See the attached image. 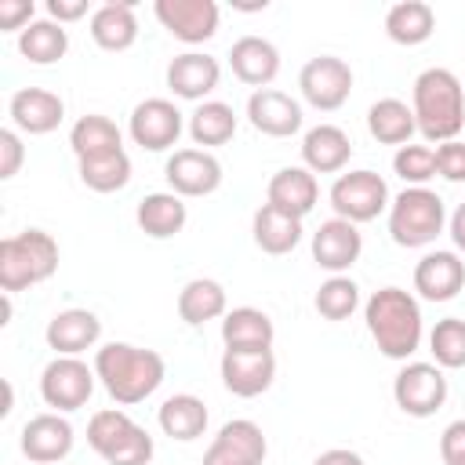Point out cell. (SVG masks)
<instances>
[{"label": "cell", "mask_w": 465, "mask_h": 465, "mask_svg": "<svg viewBox=\"0 0 465 465\" xmlns=\"http://www.w3.org/2000/svg\"><path fill=\"white\" fill-rule=\"evenodd\" d=\"M229 65H232V73H236L240 84L262 91L280 73V51L269 40H262V36H240L229 47Z\"/></svg>", "instance_id": "603a6c76"}, {"label": "cell", "mask_w": 465, "mask_h": 465, "mask_svg": "<svg viewBox=\"0 0 465 465\" xmlns=\"http://www.w3.org/2000/svg\"><path fill=\"white\" fill-rule=\"evenodd\" d=\"M163 178L171 185V193L185 196H211L222 185V163L207 153V149H174L167 156Z\"/></svg>", "instance_id": "5bb4252c"}, {"label": "cell", "mask_w": 465, "mask_h": 465, "mask_svg": "<svg viewBox=\"0 0 465 465\" xmlns=\"http://www.w3.org/2000/svg\"><path fill=\"white\" fill-rule=\"evenodd\" d=\"M156 421H160L163 436H171L178 443H189V440L203 436V429H207V407L193 392H174V396L163 400Z\"/></svg>", "instance_id": "f1b7e54d"}, {"label": "cell", "mask_w": 465, "mask_h": 465, "mask_svg": "<svg viewBox=\"0 0 465 465\" xmlns=\"http://www.w3.org/2000/svg\"><path fill=\"white\" fill-rule=\"evenodd\" d=\"M298 87H302V98L320 109V113H334L349 102L352 94V69L349 62L334 58V54H320V58H309L298 73Z\"/></svg>", "instance_id": "9c48e42d"}, {"label": "cell", "mask_w": 465, "mask_h": 465, "mask_svg": "<svg viewBox=\"0 0 465 465\" xmlns=\"http://www.w3.org/2000/svg\"><path fill=\"white\" fill-rule=\"evenodd\" d=\"M94 367H87L80 356H54L40 374V396L54 414L80 411L94 392Z\"/></svg>", "instance_id": "ba28073f"}, {"label": "cell", "mask_w": 465, "mask_h": 465, "mask_svg": "<svg viewBox=\"0 0 465 465\" xmlns=\"http://www.w3.org/2000/svg\"><path fill=\"white\" fill-rule=\"evenodd\" d=\"M94 374L102 378L105 392L120 407H134L153 396L167 374L163 356L156 349H138L127 341H109L94 352Z\"/></svg>", "instance_id": "6da1fadb"}, {"label": "cell", "mask_w": 465, "mask_h": 465, "mask_svg": "<svg viewBox=\"0 0 465 465\" xmlns=\"http://www.w3.org/2000/svg\"><path fill=\"white\" fill-rule=\"evenodd\" d=\"M236 134V113L229 102H200L189 116V138L196 145H225Z\"/></svg>", "instance_id": "d590c367"}, {"label": "cell", "mask_w": 465, "mask_h": 465, "mask_svg": "<svg viewBox=\"0 0 465 465\" xmlns=\"http://www.w3.org/2000/svg\"><path fill=\"white\" fill-rule=\"evenodd\" d=\"M312 305H316V312L323 320H334V323L338 320H349L356 312V305H360V287L349 276H331V280L320 283Z\"/></svg>", "instance_id": "f35d334b"}, {"label": "cell", "mask_w": 465, "mask_h": 465, "mask_svg": "<svg viewBox=\"0 0 465 465\" xmlns=\"http://www.w3.org/2000/svg\"><path fill=\"white\" fill-rule=\"evenodd\" d=\"M76 163H80V182L94 193H116L131 182V156L124 149L87 156V160H76Z\"/></svg>", "instance_id": "8d00e7d4"}, {"label": "cell", "mask_w": 465, "mask_h": 465, "mask_svg": "<svg viewBox=\"0 0 465 465\" xmlns=\"http://www.w3.org/2000/svg\"><path fill=\"white\" fill-rule=\"evenodd\" d=\"M178 316H182L189 327H200V323H207V320L225 316V287H222L218 280H207V276L189 280V283L178 291Z\"/></svg>", "instance_id": "d6a6232c"}, {"label": "cell", "mask_w": 465, "mask_h": 465, "mask_svg": "<svg viewBox=\"0 0 465 465\" xmlns=\"http://www.w3.org/2000/svg\"><path fill=\"white\" fill-rule=\"evenodd\" d=\"M87 443L109 465H149L153 458V436L120 407H105L91 414Z\"/></svg>", "instance_id": "5b68a950"}, {"label": "cell", "mask_w": 465, "mask_h": 465, "mask_svg": "<svg viewBox=\"0 0 465 465\" xmlns=\"http://www.w3.org/2000/svg\"><path fill=\"white\" fill-rule=\"evenodd\" d=\"M22 160H25V149H22L18 131L4 127L0 131V178H15L18 167H22Z\"/></svg>", "instance_id": "b9f144b4"}, {"label": "cell", "mask_w": 465, "mask_h": 465, "mask_svg": "<svg viewBox=\"0 0 465 465\" xmlns=\"http://www.w3.org/2000/svg\"><path fill=\"white\" fill-rule=\"evenodd\" d=\"M443 225H447V207L425 185H407L389 203V236L400 247H425L443 232Z\"/></svg>", "instance_id": "8992f818"}, {"label": "cell", "mask_w": 465, "mask_h": 465, "mask_svg": "<svg viewBox=\"0 0 465 465\" xmlns=\"http://www.w3.org/2000/svg\"><path fill=\"white\" fill-rule=\"evenodd\" d=\"M465 287V262L454 251H429L414 265V291L425 302H450Z\"/></svg>", "instance_id": "ffe728a7"}, {"label": "cell", "mask_w": 465, "mask_h": 465, "mask_svg": "<svg viewBox=\"0 0 465 465\" xmlns=\"http://www.w3.org/2000/svg\"><path fill=\"white\" fill-rule=\"evenodd\" d=\"M367 131L371 138H378L381 145H407L411 134L418 131L414 124V109L400 98H378L367 109Z\"/></svg>", "instance_id": "1f68e13d"}, {"label": "cell", "mask_w": 465, "mask_h": 465, "mask_svg": "<svg viewBox=\"0 0 465 465\" xmlns=\"http://www.w3.org/2000/svg\"><path fill=\"white\" fill-rule=\"evenodd\" d=\"M316 196H320V185L309 167H283L269 178V189H265V203L294 218H305L316 207Z\"/></svg>", "instance_id": "cb8c5ba5"}, {"label": "cell", "mask_w": 465, "mask_h": 465, "mask_svg": "<svg viewBox=\"0 0 465 465\" xmlns=\"http://www.w3.org/2000/svg\"><path fill=\"white\" fill-rule=\"evenodd\" d=\"M392 400L411 418H432L447 400V378L436 363H407L392 381Z\"/></svg>", "instance_id": "30bf717a"}, {"label": "cell", "mask_w": 465, "mask_h": 465, "mask_svg": "<svg viewBox=\"0 0 465 465\" xmlns=\"http://www.w3.org/2000/svg\"><path fill=\"white\" fill-rule=\"evenodd\" d=\"M265 450H269L265 432L247 418H232L211 440V447L203 454V465H262Z\"/></svg>", "instance_id": "9a60e30c"}, {"label": "cell", "mask_w": 465, "mask_h": 465, "mask_svg": "<svg viewBox=\"0 0 465 465\" xmlns=\"http://www.w3.org/2000/svg\"><path fill=\"white\" fill-rule=\"evenodd\" d=\"M436 153V174H443L447 182H465V142H443L432 149Z\"/></svg>", "instance_id": "60d3db41"}, {"label": "cell", "mask_w": 465, "mask_h": 465, "mask_svg": "<svg viewBox=\"0 0 465 465\" xmlns=\"http://www.w3.org/2000/svg\"><path fill=\"white\" fill-rule=\"evenodd\" d=\"M331 207L338 218L360 225V222H374L385 207H389V185L381 174L374 171H349L338 174L331 185Z\"/></svg>", "instance_id": "52a82bcc"}, {"label": "cell", "mask_w": 465, "mask_h": 465, "mask_svg": "<svg viewBox=\"0 0 465 465\" xmlns=\"http://www.w3.org/2000/svg\"><path fill=\"white\" fill-rule=\"evenodd\" d=\"M134 218H138V229H142L145 236L167 240V236H178V232L185 229L189 211H185V200H182L178 193H149V196L138 203Z\"/></svg>", "instance_id": "4316f807"}, {"label": "cell", "mask_w": 465, "mask_h": 465, "mask_svg": "<svg viewBox=\"0 0 465 465\" xmlns=\"http://www.w3.org/2000/svg\"><path fill=\"white\" fill-rule=\"evenodd\" d=\"M182 127H185V124H182V113H178V105L167 102V98H145V102H138V105L131 109V124H127L134 145H142V149H149V153L171 149V145L178 142Z\"/></svg>", "instance_id": "7c38bea8"}, {"label": "cell", "mask_w": 465, "mask_h": 465, "mask_svg": "<svg viewBox=\"0 0 465 465\" xmlns=\"http://www.w3.org/2000/svg\"><path fill=\"white\" fill-rule=\"evenodd\" d=\"M218 76H222L218 58L200 54V51L174 54L167 65V87L185 102H203V94H211L218 87Z\"/></svg>", "instance_id": "7402d4cb"}, {"label": "cell", "mask_w": 465, "mask_h": 465, "mask_svg": "<svg viewBox=\"0 0 465 465\" xmlns=\"http://www.w3.org/2000/svg\"><path fill=\"white\" fill-rule=\"evenodd\" d=\"M91 40L102 51H127L138 40L134 0H109L91 15Z\"/></svg>", "instance_id": "484cf974"}, {"label": "cell", "mask_w": 465, "mask_h": 465, "mask_svg": "<svg viewBox=\"0 0 465 465\" xmlns=\"http://www.w3.org/2000/svg\"><path fill=\"white\" fill-rule=\"evenodd\" d=\"M436 29V11L425 4V0H400L389 7L385 15V33L392 44H403V47H418L432 36Z\"/></svg>", "instance_id": "f546056e"}, {"label": "cell", "mask_w": 465, "mask_h": 465, "mask_svg": "<svg viewBox=\"0 0 465 465\" xmlns=\"http://www.w3.org/2000/svg\"><path fill=\"white\" fill-rule=\"evenodd\" d=\"M367 331L378 345L381 356L389 360H407L421 345V309L411 291L403 287H381L367 298L363 305Z\"/></svg>", "instance_id": "7a4b0ae2"}, {"label": "cell", "mask_w": 465, "mask_h": 465, "mask_svg": "<svg viewBox=\"0 0 465 465\" xmlns=\"http://www.w3.org/2000/svg\"><path fill=\"white\" fill-rule=\"evenodd\" d=\"M276 378L272 349H225L222 352V381L232 396L251 400L262 396Z\"/></svg>", "instance_id": "8fae6325"}, {"label": "cell", "mask_w": 465, "mask_h": 465, "mask_svg": "<svg viewBox=\"0 0 465 465\" xmlns=\"http://www.w3.org/2000/svg\"><path fill=\"white\" fill-rule=\"evenodd\" d=\"M450 240H454V247L465 254V203H458V211L450 214Z\"/></svg>", "instance_id": "7dc6e473"}, {"label": "cell", "mask_w": 465, "mask_h": 465, "mask_svg": "<svg viewBox=\"0 0 465 465\" xmlns=\"http://www.w3.org/2000/svg\"><path fill=\"white\" fill-rule=\"evenodd\" d=\"M47 15H51L58 25L76 22V18L87 15V0H47Z\"/></svg>", "instance_id": "f6af8a7d"}, {"label": "cell", "mask_w": 465, "mask_h": 465, "mask_svg": "<svg viewBox=\"0 0 465 465\" xmlns=\"http://www.w3.org/2000/svg\"><path fill=\"white\" fill-rule=\"evenodd\" d=\"M363 251V236L352 222L345 218H331L312 232V262L334 276H341Z\"/></svg>", "instance_id": "ac0fdd59"}, {"label": "cell", "mask_w": 465, "mask_h": 465, "mask_svg": "<svg viewBox=\"0 0 465 465\" xmlns=\"http://www.w3.org/2000/svg\"><path fill=\"white\" fill-rule=\"evenodd\" d=\"M254 243L265 251V254H272V258H280V254H291L294 247H298V240H302V218H294V214H283V211H276L272 203H262L258 211H254Z\"/></svg>", "instance_id": "4dcf8cb0"}, {"label": "cell", "mask_w": 465, "mask_h": 465, "mask_svg": "<svg viewBox=\"0 0 465 465\" xmlns=\"http://www.w3.org/2000/svg\"><path fill=\"white\" fill-rule=\"evenodd\" d=\"M7 116L11 124L22 131V134H51L62 116H65V105L54 91L47 87H22L11 94V105H7Z\"/></svg>", "instance_id": "d6986e66"}, {"label": "cell", "mask_w": 465, "mask_h": 465, "mask_svg": "<svg viewBox=\"0 0 465 465\" xmlns=\"http://www.w3.org/2000/svg\"><path fill=\"white\" fill-rule=\"evenodd\" d=\"M352 156V142L334 124H316L302 138V160L312 174H338Z\"/></svg>", "instance_id": "d4e9b609"}, {"label": "cell", "mask_w": 465, "mask_h": 465, "mask_svg": "<svg viewBox=\"0 0 465 465\" xmlns=\"http://www.w3.org/2000/svg\"><path fill=\"white\" fill-rule=\"evenodd\" d=\"M392 171L411 182V185H425L432 174H436V153L429 145H400L396 156H392Z\"/></svg>", "instance_id": "ab89813d"}, {"label": "cell", "mask_w": 465, "mask_h": 465, "mask_svg": "<svg viewBox=\"0 0 465 465\" xmlns=\"http://www.w3.org/2000/svg\"><path fill=\"white\" fill-rule=\"evenodd\" d=\"M58 269V243L44 229H22L0 240V287L4 294L36 287Z\"/></svg>", "instance_id": "277c9868"}, {"label": "cell", "mask_w": 465, "mask_h": 465, "mask_svg": "<svg viewBox=\"0 0 465 465\" xmlns=\"http://www.w3.org/2000/svg\"><path fill=\"white\" fill-rule=\"evenodd\" d=\"M247 120L269 138H291L302 131V105L276 87H262L247 98Z\"/></svg>", "instance_id": "2e32d148"}, {"label": "cell", "mask_w": 465, "mask_h": 465, "mask_svg": "<svg viewBox=\"0 0 465 465\" xmlns=\"http://www.w3.org/2000/svg\"><path fill=\"white\" fill-rule=\"evenodd\" d=\"M312 465H363V458H360L356 450H349V447H331V450H323Z\"/></svg>", "instance_id": "bcb514c9"}, {"label": "cell", "mask_w": 465, "mask_h": 465, "mask_svg": "<svg viewBox=\"0 0 465 465\" xmlns=\"http://www.w3.org/2000/svg\"><path fill=\"white\" fill-rule=\"evenodd\" d=\"M440 458L443 465H465V418L450 421L440 436Z\"/></svg>", "instance_id": "7bdbcfd3"}, {"label": "cell", "mask_w": 465, "mask_h": 465, "mask_svg": "<svg viewBox=\"0 0 465 465\" xmlns=\"http://www.w3.org/2000/svg\"><path fill=\"white\" fill-rule=\"evenodd\" d=\"M160 25L182 44H203L218 33V4L214 0H156L153 4Z\"/></svg>", "instance_id": "4fadbf2b"}, {"label": "cell", "mask_w": 465, "mask_h": 465, "mask_svg": "<svg viewBox=\"0 0 465 465\" xmlns=\"http://www.w3.org/2000/svg\"><path fill=\"white\" fill-rule=\"evenodd\" d=\"M414 124L429 142H454L465 127V87L461 80L443 69L432 65L414 80Z\"/></svg>", "instance_id": "3957f363"}, {"label": "cell", "mask_w": 465, "mask_h": 465, "mask_svg": "<svg viewBox=\"0 0 465 465\" xmlns=\"http://www.w3.org/2000/svg\"><path fill=\"white\" fill-rule=\"evenodd\" d=\"M18 51L33 65H51L69 51V33L54 18H40L18 33Z\"/></svg>", "instance_id": "836d02e7"}, {"label": "cell", "mask_w": 465, "mask_h": 465, "mask_svg": "<svg viewBox=\"0 0 465 465\" xmlns=\"http://www.w3.org/2000/svg\"><path fill=\"white\" fill-rule=\"evenodd\" d=\"M44 338H47V345H51L58 356H80V352H87L91 345H98V338H102V320H98L91 309H62V312L51 316Z\"/></svg>", "instance_id": "44dd1931"}, {"label": "cell", "mask_w": 465, "mask_h": 465, "mask_svg": "<svg viewBox=\"0 0 465 465\" xmlns=\"http://www.w3.org/2000/svg\"><path fill=\"white\" fill-rule=\"evenodd\" d=\"M272 338H276L272 320L262 309H254V305L229 309L225 320H222L225 349H272Z\"/></svg>", "instance_id": "83f0119b"}, {"label": "cell", "mask_w": 465, "mask_h": 465, "mask_svg": "<svg viewBox=\"0 0 465 465\" xmlns=\"http://www.w3.org/2000/svg\"><path fill=\"white\" fill-rule=\"evenodd\" d=\"M429 349H432L436 367H447V371L465 367V320L461 316L436 320V327L429 334Z\"/></svg>", "instance_id": "74e56055"}, {"label": "cell", "mask_w": 465, "mask_h": 465, "mask_svg": "<svg viewBox=\"0 0 465 465\" xmlns=\"http://www.w3.org/2000/svg\"><path fill=\"white\" fill-rule=\"evenodd\" d=\"M69 149L76 153V160L102 156V153H116V149H124L120 127H116L109 116L87 113V116H80V120L73 124V131H69Z\"/></svg>", "instance_id": "e575fe53"}, {"label": "cell", "mask_w": 465, "mask_h": 465, "mask_svg": "<svg viewBox=\"0 0 465 465\" xmlns=\"http://www.w3.org/2000/svg\"><path fill=\"white\" fill-rule=\"evenodd\" d=\"M22 454L36 465H54L73 450V425L62 414H36L22 425Z\"/></svg>", "instance_id": "e0dca14e"}, {"label": "cell", "mask_w": 465, "mask_h": 465, "mask_svg": "<svg viewBox=\"0 0 465 465\" xmlns=\"http://www.w3.org/2000/svg\"><path fill=\"white\" fill-rule=\"evenodd\" d=\"M33 25V0H0V33H22Z\"/></svg>", "instance_id": "ee69618b"}]
</instances>
